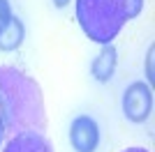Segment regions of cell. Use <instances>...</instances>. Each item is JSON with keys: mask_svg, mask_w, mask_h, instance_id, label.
<instances>
[{"mask_svg": "<svg viewBox=\"0 0 155 152\" xmlns=\"http://www.w3.org/2000/svg\"><path fill=\"white\" fill-rule=\"evenodd\" d=\"M0 113L9 138L21 131L44 134L46 111L39 83L16 67L0 65Z\"/></svg>", "mask_w": 155, "mask_h": 152, "instance_id": "6da1fadb", "label": "cell"}, {"mask_svg": "<svg viewBox=\"0 0 155 152\" xmlns=\"http://www.w3.org/2000/svg\"><path fill=\"white\" fill-rule=\"evenodd\" d=\"M143 9V0H77V21L95 44H111Z\"/></svg>", "mask_w": 155, "mask_h": 152, "instance_id": "7a4b0ae2", "label": "cell"}, {"mask_svg": "<svg viewBox=\"0 0 155 152\" xmlns=\"http://www.w3.org/2000/svg\"><path fill=\"white\" fill-rule=\"evenodd\" d=\"M153 111V90L148 83L134 81L123 92V115L130 122H146Z\"/></svg>", "mask_w": 155, "mask_h": 152, "instance_id": "3957f363", "label": "cell"}, {"mask_svg": "<svg viewBox=\"0 0 155 152\" xmlns=\"http://www.w3.org/2000/svg\"><path fill=\"white\" fill-rule=\"evenodd\" d=\"M70 143L77 152H95L100 145V125L91 115H77L70 125Z\"/></svg>", "mask_w": 155, "mask_h": 152, "instance_id": "277c9868", "label": "cell"}, {"mask_svg": "<svg viewBox=\"0 0 155 152\" xmlns=\"http://www.w3.org/2000/svg\"><path fill=\"white\" fill-rule=\"evenodd\" d=\"M2 152H53V145L39 131H21L7 141Z\"/></svg>", "mask_w": 155, "mask_h": 152, "instance_id": "5b68a950", "label": "cell"}, {"mask_svg": "<svg viewBox=\"0 0 155 152\" xmlns=\"http://www.w3.org/2000/svg\"><path fill=\"white\" fill-rule=\"evenodd\" d=\"M116 65H118V53L114 49V44H107V46H102V51L91 62V74L100 83H107L114 76V71H116Z\"/></svg>", "mask_w": 155, "mask_h": 152, "instance_id": "8992f818", "label": "cell"}, {"mask_svg": "<svg viewBox=\"0 0 155 152\" xmlns=\"http://www.w3.org/2000/svg\"><path fill=\"white\" fill-rule=\"evenodd\" d=\"M23 39H26V25H23V21L19 16H14L12 23L0 32V51L12 53V51H16L23 44Z\"/></svg>", "mask_w": 155, "mask_h": 152, "instance_id": "52a82bcc", "label": "cell"}, {"mask_svg": "<svg viewBox=\"0 0 155 152\" xmlns=\"http://www.w3.org/2000/svg\"><path fill=\"white\" fill-rule=\"evenodd\" d=\"M12 19H14V12H12L9 0H0V32L12 23Z\"/></svg>", "mask_w": 155, "mask_h": 152, "instance_id": "ba28073f", "label": "cell"}, {"mask_svg": "<svg viewBox=\"0 0 155 152\" xmlns=\"http://www.w3.org/2000/svg\"><path fill=\"white\" fill-rule=\"evenodd\" d=\"M153 58H155V49L150 46L148 55H146V78H148V85L153 83V78H155V74H153Z\"/></svg>", "mask_w": 155, "mask_h": 152, "instance_id": "9c48e42d", "label": "cell"}, {"mask_svg": "<svg viewBox=\"0 0 155 152\" xmlns=\"http://www.w3.org/2000/svg\"><path fill=\"white\" fill-rule=\"evenodd\" d=\"M7 138V131H5V120H2V113H0V145H2V141Z\"/></svg>", "mask_w": 155, "mask_h": 152, "instance_id": "30bf717a", "label": "cell"}, {"mask_svg": "<svg viewBox=\"0 0 155 152\" xmlns=\"http://www.w3.org/2000/svg\"><path fill=\"white\" fill-rule=\"evenodd\" d=\"M70 2H72V0H53V5H56V7H60V9H63V7H67Z\"/></svg>", "mask_w": 155, "mask_h": 152, "instance_id": "8fae6325", "label": "cell"}, {"mask_svg": "<svg viewBox=\"0 0 155 152\" xmlns=\"http://www.w3.org/2000/svg\"><path fill=\"white\" fill-rule=\"evenodd\" d=\"M123 152H148L146 147H127V150H123Z\"/></svg>", "mask_w": 155, "mask_h": 152, "instance_id": "7c38bea8", "label": "cell"}]
</instances>
